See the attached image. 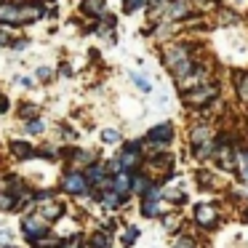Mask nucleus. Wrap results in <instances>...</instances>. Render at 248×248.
<instances>
[{
    "label": "nucleus",
    "mask_w": 248,
    "mask_h": 248,
    "mask_svg": "<svg viewBox=\"0 0 248 248\" xmlns=\"http://www.w3.org/2000/svg\"><path fill=\"white\" fill-rule=\"evenodd\" d=\"M86 182L88 179L80 176V173H70V176H64V189L72 195H80V192H86Z\"/></svg>",
    "instance_id": "39448f33"
},
{
    "label": "nucleus",
    "mask_w": 248,
    "mask_h": 248,
    "mask_svg": "<svg viewBox=\"0 0 248 248\" xmlns=\"http://www.w3.org/2000/svg\"><path fill=\"white\" fill-rule=\"evenodd\" d=\"M200 86H208V75H205V70H192L189 75L179 78V88H182L184 93L192 91V88H200Z\"/></svg>",
    "instance_id": "7ed1b4c3"
},
{
    "label": "nucleus",
    "mask_w": 248,
    "mask_h": 248,
    "mask_svg": "<svg viewBox=\"0 0 248 248\" xmlns=\"http://www.w3.org/2000/svg\"><path fill=\"white\" fill-rule=\"evenodd\" d=\"M11 240V235H8V232H0V246H3V243H8Z\"/></svg>",
    "instance_id": "c756f323"
},
{
    "label": "nucleus",
    "mask_w": 248,
    "mask_h": 248,
    "mask_svg": "<svg viewBox=\"0 0 248 248\" xmlns=\"http://www.w3.org/2000/svg\"><path fill=\"white\" fill-rule=\"evenodd\" d=\"M131 78H134V83H136V86L141 88V91H152V86H150V83L144 80V75H131Z\"/></svg>",
    "instance_id": "5701e85b"
},
{
    "label": "nucleus",
    "mask_w": 248,
    "mask_h": 248,
    "mask_svg": "<svg viewBox=\"0 0 248 248\" xmlns=\"http://www.w3.org/2000/svg\"><path fill=\"white\" fill-rule=\"evenodd\" d=\"M0 46H11V38H8V32H0Z\"/></svg>",
    "instance_id": "bb28decb"
},
{
    "label": "nucleus",
    "mask_w": 248,
    "mask_h": 248,
    "mask_svg": "<svg viewBox=\"0 0 248 248\" xmlns=\"http://www.w3.org/2000/svg\"><path fill=\"white\" fill-rule=\"evenodd\" d=\"M0 208H3V211H11L14 208V198H11V195H0Z\"/></svg>",
    "instance_id": "393cba45"
},
{
    "label": "nucleus",
    "mask_w": 248,
    "mask_h": 248,
    "mask_svg": "<svg viewBox=\"0 0 248 248\" xmlns=\"http://www.w3.org/2000/svg\"><path fill=\"white\" fill-rule=\"evenodd\" d=\"M107 235H102V232H99V235H93L91 237V246H96V248H107Z\"/></svg>",
    "instance_id": "412c9836"
},
{
    "label": "nucleus",
    "mask_w": 248,
    "mask_h": 248,
    "mask_svg": "<svg viewBox=\"0 0 248 248\" xmlns=\"http://www.w3.org/2000/svg\"><path fill=\"white\" fill-rule=\"evenodd\" d=\"M0 107H3V109H6V99H3V102H0Z\"/></svg>",
    "instance_id": "7c9ffc66"
},
{
    "label": "nucleus",
    "mask_w": 248,
    "mask_h": 248,
    "mask_svg": "<svg viewBox=\"0 0 248 248\" xmlns=\"http://www.w3.org/2000/svg\"><path fill=\"white\" fill-rule=\"evenodd\" d=\"M195 219H198V224H203V227L216 224V208H214V205H198Z\"/></svg>",
    "instance_id": "423d86ee"
},
{
    "label": "nucleus",
    "mask_w": 248,
    "mask_h": 248,
    "mask_svg": "<svg viewBox=\"0 0 248 248\" xmlns=\"http://www.w3.org/2000/svg\"><path fill=\"white\" fill-rule=\"evenodd\" d=\"M211 141V131L205 128V125H198V128L192 131V144L200 147V144H208Z\"/></svg>",
    "instance_id": "ddd939ff"
},
{
    "label": "nucleus",
    "mask_w": 248,
    "mask_h": 248,
    "mask_svg": "<svg viewBox=\"0 0 248 248\" xmlns=\"http://www.w3.org/2000/svg\"><path fill=\"white\" fill-rule=\"evenodd\" d=\"M189 11H192V6H189L187 0H173V3H168V6H166V14L171 19H182V16H187Z\"/></svg>",
    "instance_id": "0eeeda50"
},
{
    "label": "nucleus",
    "mask_w": 248,
    "mask_h": 248,
    "mask_svg": "<svg viewBox=\"0 0 248 248\" xmlns=\"http://www.w3.org/2000/svg\"><path fill=\"white\" fill-rule=\"evenodd\" d=\"M235 166H237V171H240V179H243V182H248V152H237V155H235Z\"/></svg>",
    "instance_id": "2eb2a0df"
},
{
    "label": "nucleus",
    "mask_w": 248,
    "mask_h": 248,
    "mask_svg": "<svg viewBox=\"0 0 248 248\" xmlns=\"http://www.w3.org/2000/svg\"><path fill=\"white\" fill-rule=\"evenodd\" d=\"M40 216H43L46 221H54L62 216V205L59 203H43L40 205Z\"/></svg>",
    "instance_id": "9b49d317"
},
{
    "label": "nucleus",
    "mask_w": 248,
    "mask_h": 248,
    "mask_svg": "<svg viewBox=\"0 0 248 248\" xmlns=\"http://www.w3.org/2000/svg\"><path fill=\"white\" fill-rule=\"evenodd\" d=\"M104 203H107L109 208H115V205L120 203V195H118V192H107V198H104Z\"/></svg>",
    "instance_id": "a878e982"
},
{
    "label": "nucleus",
    "mask_w": 248,
    "mask_h": 248,
    "mask_svg": "<svg viewBox=\"0 0 248 248\" xmlns=\"http://www.w3.org/2000/svg\"><path fill=\"white\" fill-rule=\"evenodd\" d=\"M173 248H195V240L192 237H179V240L173 243Z\"/></svg>",
    "instance_id": "b1692460"
},
{
    "label": "nucleus",
    "mask_w": 248,
    "mask_h": 248,
    "mask_svg": "<svg viewBox=\"0 0 248 248\" xmlns=\"http://www.w3.org/2000/svg\"><path fill=\"white\" fill-rule=\"evenodd\" d=\"M235 86H237V96H240L243 102H248V72H240V75L235 78Z\"/></svg>",
    "instance_id": "4468645a"
},
{
    "label": "nucleus",
    "mask_w": 248,
    "mask_h": 248,
    "mask_svg": "<svg viewBox=\"0 0 248 248\" xmlns=\"http://www.w3.org/2000/svg\"><path fill=\"white\" fill-rule=\"evenodd\" d=\"M83 11L91 16H102L104 14V0H83Z\"/></svg>",
    "instance_id": "f8f14e48"
},
{
    "label": "nucleus",
    "mask_w": 248,
    "mask_h": 248,
    "mask_svg": "<svg viewBox=\"0 0 248 248\" xmlns=\"http://www.w3.org/2000/svg\"><path fill=\"white\" fill-rule=\"evenodd\" d=\"M38 78H40V80H48V78H51V70H38Z\"/></svg>",
    "instance_id": "cd10ccee"
},
{
    "label": "nucleus",
    "mask_w": 248,
    "mask_h": 248,
    "mask_svg": "<svg viewBox=\"0 0 248 248\" xmlns=\"http://www.w3.org/2000/svg\"><path fill=\"white\" fill-rule=\"evenodd\" d=\"M144 6V0H125L123 3V8H125V14H131V11H136V8H141Z\"/></svg>",
    "instance_id": "aec40b11"
},
{
    "label": "nucleus",
    "mask_w": 248,
    "mask_h": 248,
    "mask_svg": "<svg viewBox=\"0 0 248 248\" xmlns=\"http://www.w3.org/2000/svg\"><path fill=\"white\" fill-rule=\"evenodd\" d=\"M0 22L3 24H19V8L11 3H3L0 6Z\"/></svg>",
    "instance_id": "6e6552de"
},
{
    "label": "nucleus",
    "mask_w": 248,
    "mask_h": 248,
    "mask_svg": "<svg viewBox=\"0 0 248 248\" xmlns=\"http://www.w3.org/2000/svg\"><path fill=\"white\" fill-rule=\"evenodd\" d=\"M40 14H43L40 6H22L19 8V22H35V19H40Z\"/></svg>",
    "instance_id": "9d476101"
},
{
    "label": "nucleus",
    "mask_w": 248,
    "mask_h": 248,
    "mask_svg": "<svg viewBox=\"0 0 248 248\" xmlns=\"http://www.w3.org/2000/svg\"><path fill=\"white\" fill-rule=\"evenodd\" d=\"M43 128H46L43 120H32V123H27V131H30V134H40Z\"/></svg>",
    "instance_id": "4be33fe9"
},
{
    "label": "nucleus",
    "mask_w": 248,
    "mask_h": 248,
    "mask_svg": "<svg viewBox=\"0 0 248 248\" xmlns=\"http://www.w3.org/2000/svg\"><path fill=\"white\" fill-rule=\"evenodd\" d=\"M22 227H24V232H27V235L32 237V240H38V237H43L46 232H48V221H46L40 214L27 216V219L22 221Z\"/></svg>",
    "instance_id": "f03ea898"
},
{
    "label": "nucleus",
    "mask_w": 248,
    "mask_h": 248,
    "mask_svg": "<svg viewBox=\"0 0 248 248\" xmlns=\"http://www.w3.org/2000/svg\"><path fill=\"white\" fill-rule=\"evenodd\" d=\"M128 189H131V179H128V173H125V171H120L118 176L112 179V192H118L120 198H123Z\"/></svg>",
    "instance_id": "1a4fd4ad"
},
{
    "label": "nucleus",
    "mask_w": 248,
    "mask_h": 248,
    "mask_svg": "<svg viewBox=\"0 0 248 248\" xmlns=\"http://www.w3.org/2000/svg\"><path fill=\"white\" fill-rule=\"evenodd\" d=\"M171 136H173L171 123H160V125H155V128L147 134V141H152L155 147H163V144H168V141H171Z\"/></svg>",
    "instance_id": "20e7f679"
},
{
    "label": "nucleus",
    "mask_w": 248,
    "mask_h": 248,
    "mask_svg": "<svg viewBox=\"0 0 248 248\" xmlns=\"http://www.w3.org/2000/svg\"><path fill=\"white\" fill-rule=\"evenodd\" d=\"M163 203H155V200H144V205H141V214L144 216H157V214H163Z\"/></svg>",
    "instance_id": "dca6fc26"
},
{
    "label": "nucleus",
    "mask_w": 248,
    "mask_h": 248,
    "mask_svg": "<svg viewBox=\"0 0 248 248\" xmlns=\"http://www.w3.org/2000/svg\"><path fill=\"white\" fill-rule=\"evenodd\" d=\"M147 187H150V182H147L144 176H136L134 184H131V189H134V192H147Z\"/></svg>",
    "instance_id": "a211bd4d"
},
{
    "label": "nucleus",
    "mask_w": 248,
    "mask_h": 248,
    "mask_svg": "<svg viewBox=\"0 0 248 248\" xmlns=\"http://www.w3.org/2000/svg\"><path fill=\"white\" fill-rule=\"evenodd\" d=\"M35 112H38L35 107H22V118H24V115H35Z\"/></svg>",
    "instance_id": "c85d7f7f"
},
{
    "label": "nucleus",
    "mask_w": 248,
    "mask_h": 248,
    "mask_svg": "<svg viewBox=\"0 0 248 248\" xmlns=\"http://www.w3.org/2000/svg\"><path fill=\"white\" fill-rule=\"evenodd\" d=\"M11 150L16 152L19 157H32V155H35V152H32V147H30V144H22V141H14V144H11Z\"/></svg>",
    "instance_id": "f3484780"
},
{
    "label": "nucleus",
    "mask_w": 248,
    "mask_h": 248,
    "mask_svg": "<svg viewBox=\"0 0 248 248\" xmlns=\"http://www.w3.org/2000/svg\"><path fill=\"white\" fill-rule=\"evenodd\" d=\"M216 96H219V86L208 83V86H200V88H192V91H187V93H184V102L192 104V107H203V104L214 102Z\"/></svg>",
    "instance_id": "f257e3e1"
},
{
    "label": "nucleus",
    "mask_w": 248,
    "mask_h": 248,
    "mask_svg": "<svg viewBox=\"0 0 248 248\" xmlns=\"http://www.w3.org/2000/svg\"><path fill=\"white\" fill-rule=\"evenodd\" d=\"M102 139L104 141H107V144H118V141H120V134H118V131H104V134H102Z\"/></svg>",
    "instance_id": "6ab92c4d"
}]
</instances>
